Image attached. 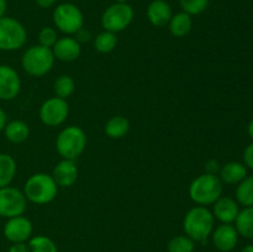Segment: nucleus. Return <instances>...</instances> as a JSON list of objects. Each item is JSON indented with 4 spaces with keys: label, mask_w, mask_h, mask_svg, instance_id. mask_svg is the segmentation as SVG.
I'll use <instances>...</instances> for the list:
<instances>
[{
    "label": "nucleus",
    "mask_w": 253,
    "mask_h": 252,
    "mask_svg": "<svg viewBox=\"0 0 253 252\" xmlns=\"http://www.w3.org/2000/svg\"><path fill=\"white\" fill-rule=\"evenodd\" d=\"M241 252H253V245H247L244 249L241 250Z\"/></svg>",
    "instance_id": "obj_39"
},
{
    "label": "nucleus",
    "mask_w": 253,
    "mask_h": 252,
    "mask_svg": "<svg viewBox=\"0 0 253 252\" xmlns=\"http://www.w3.org/2000/svg\"><path fill=\"white\" fill-rule=\"evenodd\" d=\"M212 215L221 224H232L240 212L239 203L230 197H220L212 204Z\"/></svg>",
    "instance_id": "obj_16"
},
{
    "label": "nucleus",
    "mask_w": 253,
    "mask_h": 252,
    "mask_svg": "<svg viewBox=\"0 0 253 252\" xmlns=\"http://www.w3.org/2000/svg\"><path fill=\"white\" fill-rule=\"evenodd\" d=\"M27 208V199L24 192L15 187L0 188V217H10L24 215Z\"/></svg>",
    "instance_id": "obj_9"
},
{
    "label": "nucleus",
    "mask_w": 253,
    "mask_h": 252,
    "mask_svg": "<svg viewBox=\"0 0 253 252\" xmlns=\"http://www.w3.org/2000/svg\"><path fill=\"white\" fill-rule=\"evenodd\" d=\"M7 124V116H6V113L4 111V109L0 106V131L4 130L5 125Z\"/></svg>",
    "instance_id": "obj_36"
},
{
    "label": "nucleus",
    "mask_w": 253,
    "mask_h": 252,
    "mask_svg": "<svg viewBox=\"0 0 253 252\" xmlns=\"http://www.w3.org/2000/svg\"><path fill=\"white\" fill-rule=\"evenodd\" d=\"M209 2L210 0H179L183 11L189 14L190 16L200 15L202 12H204L209 6Z\"/></svg>",
    "instance_id": "obj_29"
},
{
    "label": "nucleus",
    "mask_w": 253,
    "mask_h": 252,
    "mask_svg": "<svg viewBox=\"0 0 253 252\" xmlns=\"http://www.w3.org/2000/svg\"><path fill=\"white\" fill-rule=\"evenodd\" d=\"M74 90H76V82L71 76L62 74L54 81L53 91L54 95L58 96V98L67 100V98H69L74 93Z\"/></svg>",
    "instance_id": "obj_25"
},
{
    "label": "nucleus",
    "mask_w": 253,
    "mask_h": 252,
    "mask_svg": "<svg viewBox=\"0 0 253 252\" xmlns=\"http://www.w3.org/2000/svg\"><path fill=\"white\" fill-rule=\"evenodd\" d=\"M128 0H115V2H127Z\"/></svg>",
    "instance_id": "obj_40"
},
{
    "label": "nucleus",
    "mask_w": 253,
    "mask_h": 252,
    "mask_svg": "<svg viewBox=\"0 0 253 252\" xmlns=\"http://www.w3.org/2000/svg\"><path fill=\"white\" fill-rule=\"evenodd\" d=\"M234 226L236 227L240 236L253 240V207L240 210Z\"/></svg>",
    "instance_id": "obj_23"
},
{
    "label": "nucleus",
    "mask_w": 253,
    "mask_h": 252,
    "mask_svg": "<svg viewBox=\"0 0 253 252\" xmlns=\"http://www.w3.org/2000/svg\"><path fill=\"white\" fill-rule=\"evenodd\" d=\"M54 26L62 34L71 36L84 26V15L82 10L73 2H62L57 5L52 14Z\"/></svg>",
    "instance_id": "obj_6"
},
{
    "label": "nucleus",
    "mask_w": 253,
    "mask_h": 252,
    "mask_svg": "<svg viewBox=\"0 0 253 252\" xmlns=\"http://www.w3.org/2000/svg\"><path fill=\"white\" fill-rule=\"evenodd\" d=\"M52 178L58 187L69 188L78 180V167L72 160H62L54 166Z\"/></svg>",
    "instance_id": "obj_15"
},
{
    "label": "nucleus",
    "mask_w": 253,
    "mask_h": 252,
    "mask_svg": "<svg viewBox=\"0 0 253 252\" xmlns=\"http://www.w3.org/2000/svg\"><path fill=\"white\" fill-rule=\"evenodd\" d=\"M217 175L225 184L237 185L247 177V167L244 163L231 161V162H227L221 166Z\"/></svg>",
    "instance_id": "obj_18"
},
{
    "label": "nucleus",
    "mask_w": 253,
    "mask_h": 252,
    "mask_svg": "<svg viewBox=\"0 0 253 252\" xmlns=\"http://www.w3.org/2000/svg\"><path fill=\"white\" fill-rule=\"evenodd\" d=\"M86 133L79 126H67L56 138V150L63 160L76 161L86 147Z\"/></svg>",
    "instance_id": "obj_4"
},
{
    "label": "nucleus",
    "mask_w": 253,
    "mask_h": 252,
    "mask_svg": "<svg viewBox=\"0 0 253 252\" xmlns=\"http://www.w3.org/2000/svg\"><path fill=\"white\" fill-rule=\"evenodd\" d=\"M244 165L253 170V142L250 143L244 151Z\"/></svg>",
    "instance_id": "obj_31"
},
{
    "label": "nucleus",
    "mask_w": 253,
    "mask_h": 252,
    "mask_svg": "<svg viewBox=\"0 0 253 252\" xmlns=\"http://www.w3.org/2000/svg\"><path fill=\"white\" fill-rule=\"evenodd\" d=\"M32 230L34 226L31 220L24 215H19L7 219L2 232L6 240H9L11 244H15V242H26L27 240L31 239Z\"/></svg>",
    "instance_id": "obj_11"
},
{
    "label": "nucleus",
    "mask_w": 253,
    "mask_h": 252,
    "mask_svg": "<svg viewBox=\"0 0 253 252\" xmlns=\"http://www.w3.org/2000/svg\"><path fill=\"white\" fill-rule=\"evenodd\" d=\"M7 9V1L6 0H0V19L5 16V12Z\"/></svg>",
    "instance_id": "obj_37"
},
{
    "label": "nucleus",
    "mask_w": 253,
    "mask_h": 252,
    "mask_svg": "<svg viewBox=\"0 0 253 252\" xmlns=\"http://www.w3.org/2000/svg\"><path fill=\"white\" fill-rule=\"evenodd\" d=\"M104 131L109 138H114V140L123 138L130 131V121L123 115L113 116L106 121Z\"/></svg>",
    "instance_id": "obj_21"
},
{
    "label": "nucleus",
    "mask_w": 253,
    "mask_h": 252,
    "mask_svg": "<svg viewBox=\"0 0 253 252\" xmlns=\"http://www.w3.org/2000/svg\"><path fill=\"white\" fill-rule=\"evenodd\" d=\"M69 115V105L66 99L52 96L43 101L40 108V119L49 127L62 125Z\"/></svg>",
    "instance_id": "obj_10"
},
{
    "label": "nucleus",
    "mask_w": 253,
    "mask_h": 252,
    "mask_svg": "<svg viewBox=\"0 0 253 252\" xmlns=\"http://www.w3.org/2000/svg\"><path fill=\"white\" fill-rule=\"evenodd\" d=\"M16 161L9 153H0V188L11 184L16 175Z\"/></svg>",
    "instance_id": "obj_22"
},
{
    "label": "nucleus",
    "mask_w": 253,
    "mask_h": 252,
    "mask_svg": "<svg viewBox=\"0 0 253 252\" xmlns=\"http://www.w3.org/2000/svg\"><path fill=\"white\" fill-rule=\"evenodd\" d=\"M135 12L127 2H114L104 10L101 15V26L105 31L118 34L127 29L132 22Z\"/></svg>",
    "instance_id": "obj_8"
},
{
    "label": "nucleus",
    "mask_w": 253,
    "mask_h": 252,
    "mask_svg": "<svg viewBox=\"0 0 253 252\" xmlns=\"http://www.w3.org/2000/svg\"><path fill=\"white\" fill-rule=\"evenodd\" d=\"M239 232L232 224H221L211 234L212 244L220 252H231L239 242Z\"/></svg>",
    "instance_id": "obj_13"
},
{
    "label": "nucleus",
    "mask_w": 253,
    "mask_h": 252,
    "mask_svg": "<svg viewBox=\"0 0 253 252\" xmlns=\"http://www.w3.org/2000/svg\"><path fill=\"white\" fill-rule=\"evenodd\" d=\"M247 132H249V136L253 140V120L250 121L249 126H247Z\"/></svg>",
    "instance_id": "obj_38"
},
{
    "label": "nucleus",
    "mask_w": 253,
    "mask_h": 252,
    "mask_svg": "<svg viewBox=\"0 0 253 252\" xmlns=\"http://www.w3.org/2000/svg\"><path fill=\"white\" fill-rule=\"evenodd\" d=\"M220 163L216 160H209L205 163V173H209V174H215L217 175L220 172Z\"/></svg>",
    "instance_id": "obj_32"
},
{
    "label": "nucleus",
    "mask_w": 253,
    "mask_h": 252,
    "mask_svg": "<svg viewBox=\"0 0 253 252\" xmlns=\"http://www.w3.org/2000/svg\"><path fill=\"white\" fill-rule=\"evenodd\" d=\"M4 135L11 143H24L30 136V127L25 121L12 120L4 127Z\"/></svg>",
    "instance_id": "obj_19"
},
{
    "label": "nucleus",
    "mask_w": 253,
    "mask_h": 252,
    "mask_svg": "<svg viewBox=\"0 0 253 252\" xmlns=\"http://www.w3.org/2000/svg\"><path fill=\"white\" fill-rule=\"evenodd\" d=\"M58 40V32L54 27H43L39 34V44L52 48Z\"/></svg>",
    "instance_id": "obj_30"
},
{
    "label": "nucleus",
    "mask_w": 253,
    "mask_h": 252,
    "mask_svg": "<svg viewBox=\"0 0 253 252\" xmlns=\"http://www.w3.org/2000/svg\"><path fill=\"white\" fill-rule=\"evenodd\" d=\"M215 226V217L207 207L195 205L188 210L183 220V230L185 235L197 244H205Z\"/></svg>",
    "instance_id": "obj_1"
},
{
    "label": "nucleus",
    "mask_w": 253,
    "mask_h": 252,
    "mask_svg": "<svg viewBox=\"0 0 253 252\" xmlns=\"http://www.w3.org/2000/svg\"><path fill=\"white\" fill-rule=\"evenodd\" d=\"M224 183L219 175L203 173L192 180L189 185V197L195 204L207 207L212 205L222 195Z\"/></svg>",
    "instance_id": "obj_2"
},
{
    "label": "nucleus",
    "mask_w": 253,
    "mask_h": 252,
    "mask_svg": "<svg viewBox=\"0 0 253 252\" xmlns=\"http://www.w3.org/2000/svg\"><path fill=\"white\" fill-rule=\"evenodd\" d=\"M168 27H169V32L174 37H185L192 31L193 19L187 12H177L172 16Z\"/></svg>",
    "instance_id": "obj_20"
},
{
    "label": "nucleus",
    "mask_w": 253,
    "mask_h": 252,
    "mask_svg": "<svg viewBox=\"0 0 253 252\" xmlns=\"http://www.w3.org/2000/svg\"><path fill=\"white\" fill-rule=\"evenodd\" d=\"M24 194L27 202L44 205L53 202L58 193V185L52 175L47 173H35L25 182Z\"/></svg>",
    "instance_id": "obj_3"
},
{
    "label": "nucleus",
    "mask_w": 253,
    "mask_h": 252,
    "mask_svg": "<svg viewBox=\"0 0 253 252\" xmlns=\"http://www.w3.org/2000/svg\"><path fill=\"white\" fill-rule=\"evenodd\" d=\"M74 39H76L81 44L86 43V42H89L91 40V34H90V31H88V30L81 29L76 34V37H74Z\"/></svg>",
    "instance_id": "obj_33"
},
{
    "label": "nucleus",
    "mask_w": 253,
    "mask_h": 252,
    "mask_svg": "<svg viewBox=\"0 0 253 252\" xmlns=\"http://www.w3.org/2000/svg\"><path fill=\"white\" fill-rule=\"evenodd\" d=\"M195 242L187 235H178L172 237L167 245L168 252H193Z\"/></svg>",
    "instance_id": "obj_28"
},
{
    "label": "nucleus",
    "mask_w": 253,
    "mask_h": 252,
    "mask_svg": "<svg viewBox=\"0 0 253 252\" xmlns=\"http://www.w3.org/2000/svg\"><path fill=\"white\" fill-rule=\"evenodd\" d=\"M27 31L24 25L11 16L0 19V51H17L26 43Z\"/></svg>",
    "instance_id": "obj_7"
},
{
    "label": "nucleus",
    "mask_w": 253,
    "mask_h": 252,
    "mask_svg": "<svg viewBox=\"0 0 253 252\" xmlns=\"http://www.w3.org/2000/svg\"><path fill=\"white\" fill-rule=\"evenodd\" d=\"M146 16L151 25L156 27H163L169 24L172 19V7L166 0H152L146 10Z\"/></svg>",
    "instance_id": "obj_17"
},
{
    "label": "nucleus",
    "mask_w": 253,
    "mask_h": 252,
    "mask_svg": "<svg viewBox=\"0 0 253 252\" xmlns=\"http://www.w3.org/2000/svg\"><path fill=\"white\" fill-rule=\"evenodd\" d=\"M236 202L242 207H253V175H247L237 184Z\"/></svg>",
    "instance_id": "obj_24"
},
{
    "label": "nucleus",
    "mask_w": 253,
    "mask_h": 252,
    "mask_svg": "<svg viewBox=\"0 0 253 252\" xmlns=\"http://www.w3.org/2000/svg\"><path fill=\"white\" fill-rule=\"evenodd\" d=\"M21 90V78L12 67L0 64V100L9 101L16 98Z\"/></svg>",
    "instance_id": "obj_12"
},
{
    "label": "nucleus",
    "mask_w": 253,
    "mask_h": 252,
    "mask_svg": "<svg viewBox=\"0 0 253 252\" xmlns=\"http://www.w3.org/2000/svg\"><path fill=\"white\" fill-rule=\"evenodd\" d=\"M37 4V6H40L41 9H48L52 7L57 2V0H35Z\"/></svg>",
    "instance_id": "obj_35"
},
{
    "label": "nucleus",
    "mask_w": 253,
    "mask_h": 252,
    "mask_svg": "<svg viewBox=\"0 0 253 252\" xmlns=\"http://www.w3.org/2000/svg\"><path fill=\"white\" fill-rule=\"evenodd\" d=\"M9 252H31L30 251L29 244L26 242H15L10 246Z\"/></svg>",
    "instance_id": "obj_34"
},
{
    "label": "nucleus",
    "mask_w": 253,
    "mask_h": 252,
    "mask_svg": "<svg viewBox=\"0 0 253 252\" xmlns=\"http://www.w3.org/2000/svg\"><path fill=\"white\" fill-rule=\"evenodd\" d=\"M116 44H118L116 34L105 31V30L96 35V37L94 39V47L99 53H110L111 51L115 49Z\"/></svg>",
    "instance_id": "obj_26"
},
{
    "label": "nucleus",
    "mask_w": 253,
    "mask_h": 252,
    "mask_svg": "<svg viewBox=\"0 0 253 252\" xmlns=\"http://www.w3.org/2000/svg\"><path fill=\"white\" fill-rule=\"evenodd\" d=\"M54 58L61 62H73L79 58L82 53V46L74 37L64 36L57 40L52 47Z\"/></svg>",
    "instance_id": "obj_14"
},
{
    "label": "nucleus",
    "mask_w": 253,
    "mask_h": 252,
    "mask_svg": "<svg viewBox=\"0 0 253 252\" xmlns=\"http://www.w3.org/2000/svg\"><path fill=\"white\" fill-rule=\"evenodd\" d=\"M52 48L41 44H34L24 52L21 57V66L24 71L31 77H43L51 72L54 64Z\"/></svg>",
    "instance_id": "obj_5"
},
{
    "label": "nucleus",
    "mask_w": 253,
    "mask_h": 252,
    "mask_svg": "<svg viewBox=\"0 0 253 252\" xmlns=\"http://www.w3.org/2000/svg\"><path fill=\"white\" fill-rule=\"evenodd\" d=\"M29 247L31 252H58L57 245L53 240L43 235H37L29 240Z\"/></svg>",
    "instance_id": "obj_27"
}]
</instances>
